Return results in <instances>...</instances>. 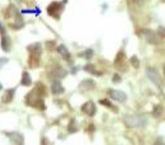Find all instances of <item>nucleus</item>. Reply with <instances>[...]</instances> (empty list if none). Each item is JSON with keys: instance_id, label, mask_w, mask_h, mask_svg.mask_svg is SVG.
I'll use <instances>...</instances> for the list:
<instances>
[{"instance_id": "f3484780", "label": "nucleus", "mask_w": 165, "mask_h": 145, "mask_svg": "<svg viewBox=\"0 0 165 145\" xmlns=\"http://www.w3.org/2000/svg\"><path fill=\"white\" fill-rule=\"evenodd\" d=\"M130 61L131 62V64H133L134 67L139 68V66H140V61H139V59L137 58L136 56H133L132 57L130 58Z\"/></svg>"}, {"instance_id": "9d476101", "label": "nucleus", "mask_w": 165, "mask_h": 145, "mask_svg": "<svg viewBox=\"0 0 165 145\" xmlns=\"http://www.w3.org/2000/svg\"><path fill=\"white\" fill-rule=\"evenodd\" d=\"M8 135L10 136L11 139L16 142V144H23V137L22 135H20L18 132H11V134Z\"/></svg>"}, {"instance_id": "412c9836", "label": "nucleus", "mask_w": 165, "mask_h": 145, "mask_svg": "<svg viewBox=\"0 0 165 145\" xmlns=\"http://www.w3.org/2000/svg\"><path fill=\"white\" fill-rule=\"evenodd\" d=\"M6 61H7V59H6V58H0V68L5 64Z\"/></svg>"}, {"instance_id": "aec40b11", "label": "nucleus", "mask_w": 165, "mask_h": 145, "mask_svg": "<svg viewBox=\"0 0 165 145\" xmlns=\"http://www.w3.org/2000/svg\"><path fill=\"white\" fill-rule=\"evenodd\" d=\"M113 81H114V82H118V81H120L121 78L119 77V76H118V74H114Z\"/></svg>"}, {"instance_id": "6e6552de", "label": "nucleus", "mask_w": 165, "mask_h": 145, "mask_svg": "<svg viewBox=\"0 0 165 145\" xmlns=\"http://www.w3.org/2000/svg\"><path fill=\"white\" fill-rule=\"evenodd\" d=\"M147 77L150 80L152 81L155 85L159 86V84H160V77H159V74L154 69L148 68L147 70Z\"/></svg>"}, {"instance_id": "ddd939ff", "label": "nucleus", "mask_w": 165, "mask_h": 145, "mask_svg": "<svg viewBox=\"0 0 165 145\" xmlns=\"http://www.w3.org/2000/svg\"><path fill=\"white\" fill-rule=\"evenodd\" d=\"M15 93V90H7L4 93L3 96V103H9L13 98Z\"/></svg>"}, {"instance_id": "f03ea898", "label": "nucleus", "mask_w": 165, "mask_h": 145, "mask_svg": "<svg viewBox=\"0 0 165 145\" xmlns=\"http://www.w3.org/2000/svg\"><path fill=\"white\" fill-rule=\"evenodd\" d=\"M28 51L30 52L29 57V66L32 68H36L39 66L40 57L42 52L41 45L40 43H35L28 46Z\"/></svg>"}, {"instance_id": "9b49d317", "label": "nucleus", "mask_w": 165, "mask_h": 145, "mask_svg": "<svg viewBox=\"0 0 165 145\" xmlns=\"http://www.w3.org/2000/svg\"><path fill=\"white\" fill-rule=\"evenodd\" d=\"M57 52L61 55V57H63V59L64 60H68V59H69L70 57V54L69 51H68V49H67L63 45H60L58 48H57Z\"/></svg>"}, {"instance_id": "1a4fd4ad", "label": "nucleus", "mask_w": 165, "mask_h": 145, "mask_svg": "<svg viewBox=\"0 0 165 145\" xmlns=\"http://www.w3.org/2000/svg\"><path fill=\"white\" fill-rule=\"evenodd\" d=\"M51 90L52 93H53V94H60V93H63L64 91V87L61 86L60 81H55L52 84Z\"/></svg>"}, {"instance_id": "39448f33", "label": "nucleus", "mask_w": 165, "mask_h": 145, "mask_svg": "<svg viewBox=\"0 0 165 145\" xmlns=\"http://www.w3.org/2000/svg\"><path fill=\"white\" fill-rule=\"evenodd\" d=\"M114 65L119 70H123V69H127V64L126 62V57H125V53L123 52V51H120L117 54V57L114 61Z\"/></svg>"}, {"instance_id": "423d86ee", "label": "nucleus", "mask_w": 165, "mask_h": 145, "mask_svg": "<svg viewBox=\"0 0 165 145\" xmlns=\"http://www.w3.org/2000/svg\"><path fill=\"white\" fill-rule=\"evenodd\" d=\"M110 96L112 99L120 102V103H123L127 100V94L123 92V91H119V90H110L109 91Z\"/></svg>"}, {"instance_id": "7ed1b4c3", "label": "nucleus", "mask_w": 165, "mask_h": 145, "mask_svg": "<svg viewBox=\"0 0 165 145\" xmlns=\"http://www.w3.org/2000/svg\"><path fill=\"white\" fill-rule=\"evenodd\" d=\"M124 122L128 127H143L146 125L147 119L143 116L127 115L124 119Z\"/></svg>"}, {"instance_id": "20e7f679", "label": "nucleus", "mask_w": 165, "mask_h": 145, "mask_svg": "<svg viewBox=\"0 0 165 145\" xmlns=\"http://www.w3.org/2000/svg\"><path fill=\"white\" fill-rule=\"evenodd\" d=\"M62 11H63V5L61 3H57V2L51 3L48 7V15L54 17V18L59 17Z\"/></svg>"}, {"instance_id": "f257e3e1", "label": "nucleus", "mask_w": 165, "mask_h": 145, "mask_svg": "<svg viewBox=\"0 0 165 145\" xmlns=\"http://www.w3.org/2000/svg\"><path fill=\"white\" fill-rule=\"evenodd\" d=\"M46 93V88L45 85L38 83L36 86L30 92L26 97V102L30 106H34L35 108H40L44 110L45 108V103L41 99V97Z\"/></svg>"}, {"instance_id": "2eb2a0df", "label": "nucleus", "mask_w": 165, "mask_h": 145, "mask_svg": "<svg viewBox=\"0 0 165 145\" xmlns=\"http://www.w3.org/2000/svg\"><path fill=\"white\" fill-rule=\"evenodd\" d=\"M53 77H63L67 74V72L63 69H57L56 70L52 73Z\"/></svg>"}, {"instance_id": "a211bd4d", "label": "nucleus", "mask_w": 165, "mask_h": 145, "mask_svg": "<svg viewBox=\"0 0 165 145\" xmlns=\"http://www.w3.org/2000/svg\"><path fill=\"white\" fill-rule=\"evenodd\" d=\"M100 104H102V105H104V106H107V107H110L112 106V104L107 99H103V100H100Z\"/></svg>"}, {"instance_id": "f8f14e48", "label": "nucleus", "mask_w": 165, "mask_h": 145, "mask_svg": "<svg viewBox=\"0 0 165 145\" xmlns=\"http://www.w3.org/2000/svg\"><path fill=\"white\" fill-rule=\"evenodd\" d=\"M80 87L83 90H89L91 89H93L94 87V83L93 80H86L83 81L82 82L80 85Z\"/></svg>"}, {"instance_id": "0eeeda50", "label": "nucleus", "mask_w": 165, "mask_h": 145, "mask_svg": "<svg viewBox=\"0 0 165 145\" xmlns=\"http://www.w3.org/2000/svg\"><path fill=\"white\" fill-rule=\"evenodd\" d=\"M81 110L89 116H93L96 113V106L92 101H89L81 106Z\"/></svg>"}, {"instance_id": "6ab92c4d", "label": "nucleus", "mask_w": 165, "mask_h": 145, "mask_svg": "<svg viewBox=\"0 0 165 145\" xmlns=\"http://www.w3.org/2000/svg\"><path fill=\"white\" fill-rule=\"evenodd\" d=\"M85 54L86 56V58H91L93 56V51L91 49H88L85 52Z\"/></svg>"}, {"instance_id": "dca6fc26", "label": "nucleus", "mask_w": 165, "mask_h": 145, "mask_svg": "<svg viewBox=\"0 0 165 145\" xmlns=\"http://www.w3.org/2000/svg\"><path fill=\"white\" fill-rule=\"evenodd\" d=\"M84 69L87 72H89L90 74H100L99 73H97L95 70V69H94V66L93 65V64H87L86 67L84 68Z\"/></svg>"}, {"instance_id": "4468645a", "label": "nucleus", "mask_w": 165, "mask_h": 145, "mask_svg": "<svg viewBox=\"0 0 165 145\" xmlns=\"http://www.w3.org/2000/svg\"><path fill=\"white\" fill-rule=\"evenodd\" d=\"M21 84L23 86H29L32 84V78L30 77V75H29L28 73L26 72V71L23 73Z\"/></svg>"}, {"instance_id": "4be33fe9", "label": "nucleus", "mask_w": 165, "mask_h": 145, "mask_svg": "<svg viewBox=\"0 0 165 145\" xmlns=\"http://www.w3.org/2000/svg\"><path fill=\"white\" fill-rule=\"evenodd\" d=\"M4 31H3V26H2V24L0 23V32L2 33V32H3Z\"/></svg>"}]
</instances>
